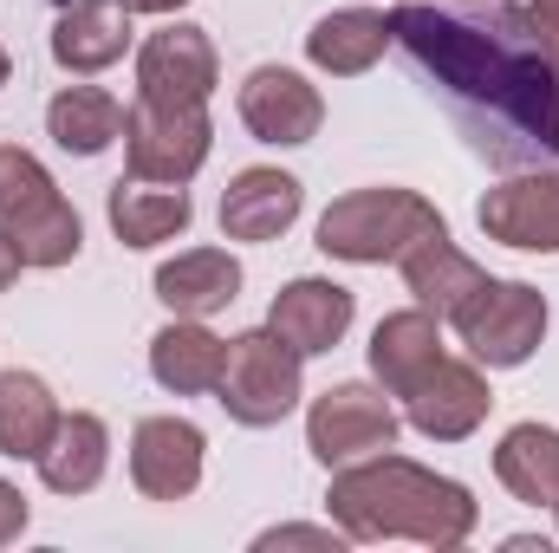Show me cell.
I'll return each mask as SVG.
<instances>
[{
  "label": "cell",
  "mask_w": 559,
  "mask_h": 553,
  "mask_svg": "<svg viewBox=\"0 0 559 553\" xmlns=\"http://www.w3.org/2000/svg\"><path fill=\"white\" fill-rule=\"evenodd\" d=\"M306 449L325 469H345L358 456L397 449V411H391V398L371 391V385H332V391H319L312 411H306Z\"/></svg>",
  "instance_id": "52a82bcc"
},
{
  "label": "cell",
  "mask_w": 559,
  "mask_h": 553,
  "mask_svg": "<svg viewBox=\"0 0 559 553\" xmlns=\"http://www.w3.org/2000/svg\"><path fill=\"white\" fill-rule=\"evenodd\" d=\"M332 521L345 528V541H423V548H462L481 521L475 495L455 475H436L411 456H358L345 469H332Z\"/></svg>",
  "instance_id": "7a4b0ae2"
},
{
  "label": "cell",
  "mask_w": 559,
  "mask_h": 553,
  "mask_svg": "<svg viewBox=\"0 0 559 553\" xmlns=\"http://www.w3.org/2000/svg\"><path fill=\"white\" fill-rule=\"evenodd\" d=\"M26 521H33L26 495H20V489L0 475V548H7V541H20V534H26Z\"/></svg>",
  "instance_id": "f1b7e54d"
},
{
  "label": "cell",
  "mask_w": 559,
  "mask_h": 553,
  "mask_svg": "<svg viewBox=\"0 0 559 553\" xmlns=\"http://www.w3.org/2000/svg\"><path fill=\"white\" fill-rule=\"evenodd\" d=\"M488 404H495V391H488L481 365L475 358H442L417 391L404 398V416H411V430L429 436V443H462V436L481 430Z\"/></svg>",
  "instance_id": "7c38bea8"
},
{
  "label": "cell",
  "mask_w": 559,
  "mask_h": 553,
  "mask_svg": "<svg viewBox=\"0 0 559 553\" xmlns=\"http://www.w3.org/2000/svg\"><path fill=\"white\" fill-rule=\"evenodd\" d=\"M7 72H13V59H7V46H0V85H7Z\"/></svg>",
  "instance_id": "836d02e7"
},
{
  "label": "cell",
  "mask_w": 559,
  "mask_h": 553,
  "mask_svg": "<svg viewBox=\"0 0 559 553\" xmlns=\"http://www.w3.org/2000/svg\"><path fill=\"white\" fill-rule=\"evenodd\" d=\"M397 268H404L411 299H417V306H429L436 319H449V313H455V306H462L481 280H488L475 261H468V255H462V248H455V242H449V235H429V242H417Z\"/></svg>",
  "instance_id": "cb8c5ba5"
},
{
  "label": "cell",
  "mask_w": 559,
  "mask_h": 553,
  "mask_svg": "<svg viewBox=\"0 0 559 553\" xmlns=\"http://www.w3.org/2000/svg\"><path fill=\"white\" fill-rule=\"evenodd\" d=\"M59 183L46 176V163L33 156V150H20V143H0V222L7 215H20V209H33V202H46Z\"/></svg>",
  "instance_id": "4316f807"
},
{
  "label": "cell",
  "mask_w": 559,
  "mask_h": 553,
  "mask_svg": "<svg viewBox=\"0 0 559 553\" xmlns=\"http://www.w3.org/2000/svg\"><path fill=\"white\" fill-rule=\"evenodd\" d=\"M46 138L72 156H98L124 138V105L98 85H66L52 105H46Z\"/></svg>",
  "instance_id": "d4e9b609"
},
{
  "label": "cell",
  "mask_w": 559,
  "mask_h": 553,
  "mask_svg": "<svg viewBox=\"0 0 559 553\" xmlns=\"http://www.w3.org/2000/svg\"><path fill=\"white\" fill-rule=\"evenodd\" d=\"M59 398H52V385L39 378V372H0V456H13V462H39V449L52 443V430H59Z\"/></svg>",
  "instance_id": "603a6c76"
},
{
  "label": "cell",
  "mask_w": 559,
  "mask_h": 553,
  "mask_svg": "<svg viewBox=\"0 0 559 553\" xmlns=\"http://www.w3.org/2000/svg\"><path fill=\"white\" fill-rule=\"evenodd\" d=\"M209 436L189 416H143L131 430V482L143 502H189L202 482Z\"/></svg>",
  "instance_id": "30bf717a"
},
{
  "label": "cell",
  "mask_w": 559,
  "mask_h": 553,
  "mask_svg": "<svg viewBox=\"0 0 559 553\" xmlns=\"http://www.w3.org/2000/svg\"><path fill=\"white\" fill-rule=\"evenodd\" d=\"M481 235L521 255H559V169H521L508 183H495L475 209Z\"/></svg>",
  "instance_id": "9c48e42d"
},
{
  "label": "cell",
  "mask_w": 559,
  "mask_h": 553,
  "mask_svg": "<svg viewBox=\"0 0 559 553\" xmlns=\"http://www.w3.org/2000/svg\"><path fill=\"white\" fill-rule=\"evenodd\" d=\"M397 7H404V0H397Z\"/></svg>",
  "instance_id": "e575fe53"
},
{
  "label": "cell",
  "mask_w": 559,
  "mask_h": 553,
  "mask_svg": "<svg viewBox=\"0 0 559 553\" xmlns=\"http://www.w3.org/2000/svg\"><path fill=\"white\" fill-rule=\"evenodd\" d=\"M455 7H508V0H455Z\"/></svg>",
  "instance_id": "d6a6232c"
},
{
  "label": "cell",
  "mask_w": 559,
  "mask_h": 553,
  "mask_svg": "<svg viewBox=\"0 0 559 553\" xmlns=\"http://www.w3.org/2000/svg\"><path fill=\"white\" fill-rule=\"evenodd\" d=\"M20 268H26V261H20V248L7 242V228H0V293H7L13 280H20Z\"/></svg>",
  "instance_id": "4dcf8cb0"
},
{
  "label": "cell",
  "mask_w": 559,
  "mask_h": 553,
  "mask_svg": "<svg viewBox=\"0 0 559 553\" xmlns=\"http://www.w3.org/2000/svg\"><path fill=\"white\" fill-rule=\"evenodd\" d=\"M0 228H7V242L20 248L26 268H66V261H79V248H85V222H79V209H72L59 189H52L46 202L20 209V215H7Z\"/></svg>",
  "instance_id": "484cf974"
},
{
  "label": "cell",
  "mask_w": 559,
  "mask_h": 553,
  "mask_svg": "<svg viewBox=\"0 0 559 553\" xmlns=\"http://www.w3.org/2000/svg\"><path fill=\"white\" fill-rule=\"evenodd\" d=\"M495 475L514 502L559 515V430L554 423H514L495 449Z\"/></svg>",
  "instance_id": "7402d4cb"
},
{
  "label": "cell",
  "mask_w": 559,
  "mask_h": 553,
  "mask_svg": "<svg viewBox=\"0 0 559 553\" xmlns=\"http://www.w3.org/2000/svg\"><path fill=\"white\" fill-rule=\"evenodd\" d=\"M215 404L248 423V430H274L280 416L299 404V352L280 339L274 326H254L241 339H228V365L215 385Z\"/></svg>",
  "instance_id": "5b68a950"
},
{
  "label": "cell",
  "mask_w": 559,
  "mask_h": 553,
  "mask_svg": "<svg viewBox=\"0 0 559 553\" xmlns=\"http://www.w3.org/2000/svg\"><path fill=\"white\" fill-rule=\"evenodd\" d=\"M391 46L411 52L455 131L495 169H534L559 156V66L534 20L508 7H423L391 13Z\"/></svg>",
  "instance_id": "6da1fadb"
},
{
  "label": "cell",
  "mask_w": 559,
  "mask_h": 553,
  "mask_svg": "<svg viewBox=\"0 0 559 553\" xmlns=\"http://www.w3.org/2000/svg\"><path fill=\"white\" fill-rule=\"evenodd\" d=\"M254 548H345V528H267Z\"/></svg>",
  "instance_id": "83f0119b"
},
{
  "label": "cell",
  "mask_w": 559,
  "mask_h": 553,
  "mask_svg": "<svg viewBox=\"0 0 559 553\" xmlns=\"http://www.w3.org/2000/svg\"><path fill=\"white\" fill-rule=\"evenodd\" d=\"M384 46H391V13H378V7H338L325 20H312V33H306V59L332 79L371 72L384 59Z\"/></svg>",
  "instance_id": "d6986e66"
},
{
  "label": "cell",
  "mask_w": 559,
  "mask_h": 553,
  "mask_svg": "<svg viewBox=\"0 0 559 553\" xmlns=\"http://www.w3.org/2000/svg\"><path fill=\"white\" fill-rule=\"evenodd\" d=\"M352 313H358V299H352V286H338V280H286L274 293V306H267V326H274L280 339L299 352V358H319V352H332L345 332H352Z\"/></svg>",
  "instance_id": "4fadbf2b"
},
{
  "label": "cell",
  "mask_w": 559,
  "mask_h": 553,
  "mask_svg": "<svg viewBox=\"0 0 559 553\" xmlns=\"http://www.w3.org/2000/svg\"><path fill=\"white\" fill-rule=\"evenodd\" d=\"M222 365H228V339H215L202 319H169L150 339V378L163 391H176V398L215 391L222 385Z\"/></svg>",
  "instance_id": "ffe728a7"
},
{
  "label": "cell",
  "mask_w": 559,
  "mask_h": 553,
  "mask_svg": "<svg viewBox=\"0 0 559 553\" xmlns=\"http://www.w3.org/2000/svg\"><path fill=\"white\" fill-rule=\"evenodd\" d=\"M222 85V59L215 39L189 20H169L163 33H150L138 46V98L156 105H209Z\"/></svg>",
  "instance_id": "ba28073f"
},
{
  "label": "cell",
  "mask_w": 559,
  "mask_h": 553,
  "mask_svg": "<svg viewBox=\"0 0 559 553\" xmlns=\"http://www.w3.org/2000/svg\"><path fill=\"white\" fill-rule=\"evenodd\" d=\"M131 52V7L124 0H66L52 20V59L66 72H105Z\"/></svg>",
  "instance_id": "2e32d148"
},
{
  "label": "cell",
  "mask_w": 559,
  "mask_h": 553,
  "mask_svg": "<svg viewBox=\"0 0 559 553\" xmlns=\"http://www.w3.org/2000/svg\"><path fill=\"white\" fill-rule=\"evenodd\" d=\"M209 105H156L138 98L124 111V163L143 183H189L209 163Z\"/></svg>",
  "instance_id": "8992f818"
},
{
  "label": "cell",
  "mask_w": 559,
  "mask_h": 553,
  "mask_svg": "<svg viewBox=\"0 0 559 553\" xmlns=\"http://www.w3.org/2000/svg\"><path fill=\"white\" fill-rule=\"evenodd\" d=\"M105 215H111V235H118L124 248H163V242H176V235L189 228L195 202H189V189H182V183L118 176V183H111Z\"/></svg>",
  "instance_id": "e0dca14e"
},
{
  "label": "cell",
  "mask_w": 559,
  "mask_h": 553,
  "mask_svg": "<svg viewBox=\"0 0 559 553\" xmlns=\"http://www.w3.org/2000/svg\"><path fill=\"white\" fill-rule=\"evenodd\" d=\"M527 20H534V33H540L547 59L559 66V0H534V7H527Z\"/></svg>",
  "instance_id": "f546056e"
},
{
  "label": "cell",
  "mask_w": 559,
  "mask_h": 553,
  "mask_svg": "<svg viewBox=\"0 0 559 553\" xmlns=\"http://www.w3.org/2000/svg\"><path fill=\"white\" fill-rule=\"evenodd\" d=\"M455 332H462V345H468V358L481 365V372H514V365H527L534 352H540V339H547V293L540 286H527V280H481L455 313Z\"/></svg>",
  "instance_id": "277c9868"
},
{
  "label": "cell",
  "mask_w": 559,
  "mask_h": 553,
  "mask_svg": "<svg viewBox=\"0 0 559 553\" xmlns=\"http://www.w3.org/2000/svg\"><path fill=\"white\" fill-rule=\"evenodd\" d=\"M442 319L429 306H404V313H384L378 332H371V372L391 398H411L423 378L442 365Z\"/></svg>",
  "instance_id": "9a60e30c"
},
{
  "label": "cell",
  "mask_w": 559,
  "mask_h": 553,
  "mask_svg": "<svg viewBox=\"0 0 559 553\" xmlns=\"http://www.w3.org/2000/svg\"><path fill=\"white\" fill-rule=\"evenodd\" d=\"M156 299L176 319H209L241 299V261L228 248H182L176 261L156 268Z\"/></svg>",
  "instance_id": "ac0fdd59"
},
{
  "label": "cell",
  "mask_w": 559,
  "mask_h": 553,
  "mask_svg": "<svg viewBox=\"0 0 559 553\" xmlns=\"http://www.w3.org/2000/svg\"><path fill=\"white\" fill-rule=\"evenodd\" d=\"M299 209H306L299 176L254 163V169H241V176L222 189V235H228V242H280V235L299 222Z\"/></svg>",
  "instance_id": "5bb4252c"
},
{
  "label": "cell",
  "mask_w": 559,
  "mask_h": 553,
  "mask_svg": "<svg viewBox=\"0 0 559 553\" xmlns=\"http://www.w3.org/2000/svg\"><path fill=\"white\" fill-rule=\"evenodd\" d=\"M105 469H111V430H105V416H92V411L59 416L52 443L39 449V482L52 495H92L105 482Z\"/></svg>",
  "instance_id": "44dd1931"
},
{
  "label": "cell",
  "mask_w": 559,
  "mask_h": 553,
  "mask_svg": "<svg viewBox=\"0 0 559 553\" xmlns=\"http://www.w3.org/2000/svg\"><path fill=\"white\" fill-rule=\"evenodd\" d=\"M124 7H131V13H182L189 0H124Z\"/></svg>",
  "instance_id": "1f68e13d"
},
{
  "label": "cell",
  "mask_w": 559,
  "mask_h": 553,
  "mask_svg": "<svg viewBox=\"0 0 559 553\" xmlns=\"http://www.w3.org/2000/svg\"><path fill=\"white\" fill-rule=\"evenodd\" d=\"M449 235V222L436 215V202H423L417 189L378 183V189H352L319 215V255L352 261V268H384L404 261L417 242Z\"/></svg>",
  "instance_id": "3957f363"
},
{
  "label": "cell",
  "mask_w": 559,
  "mask_h": 553,
  "mask_svg": "<svg viewBox=\"0 0 559 553\" xmlns=\"http://www.w3.org/2000/svg\"><path fill=\"white\" fill-rule=\"evenodd\" d=\"M241 125L261 143H312L325 125V98L319 85H306L293 66H254L241 79Z\"/></svg>",
  "instance_id": "8fae6325"
}]
</instances>
